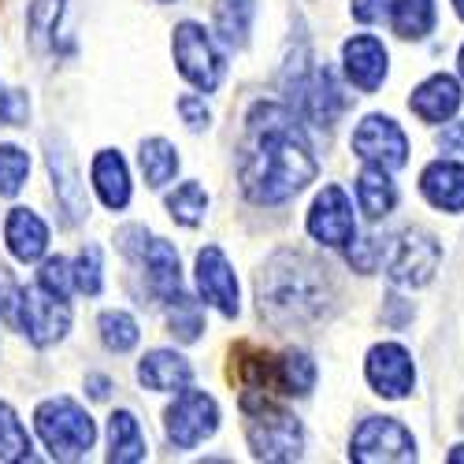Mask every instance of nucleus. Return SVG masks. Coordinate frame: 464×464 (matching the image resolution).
<instances>
[{
	"mask_svg": "<svg viewBox=\"0 0 464 464\" xmlns=\"http://www.w3.org/2000/svg\"><path fill=\"white\" fill-rule=\"evenodd\" d=\"M5 242H8L15 260L34 264V260H42L45 249H49V227H45L42 216L30 212V208H12L8 223H5Z\"/></svg>",
	"mask_w": 464,
	"mask_h": 464,
	"instance_id": "6ab92c4d",
	"label": "nucleus"
},
{
	"mask_svg": "<svg viewBox=\"0 0 464 464\" xmlns=\"http://www.w3.org/2000/svg\"><path fill=\"white\" fill-rule=\"evenodd\" d=\"M145 435H141V423L134 420V412L120 409L111 412L108 420V460L111 464H138L145 460Z\"/></svg>",
	"mask_w": 464,
	"mask_h": 464,
	"instance_id": "b1692460",
	"label": "nucleus"
},
{
	"mask_svg": "<svg viewBox=\"0 0 464 464\" xmlns=\"http://www.w3.org/2000/svg\"><path fill=\"white\" fill-rule=\"evenodd\" d=\"M453 8H457V15L464 19V0H453Z\"/></svg>",
	"mask_w": 464,
	"mask_h": 464,
	"instance_id": "a18cd8bd",
	"label": "nucleus"
},
{
	"mask_svg": "<svg viewBox=\"0 0 464 464\" xmlns=\"http://www.w3.org/2000/svg\"><path fill=\"white\" fill-rule=\"evenodd\" d=\"M246 439L256 460H297L304 450L301 420L286 412L267 391H242Z\"/></svg>",
	"mask_w": 464,
	"mask_h": 464,
	"instance_id": "7ed1b4c3",
	"label": "nucleus"
},
{
	"mask_svg": "<svg viewBox=\"0 0 464 464\" xmlns=\"http://www.w3.org/2000/svg\"><path fill=\"white\" fill-rule=\"evenodd\" d=\"M63 15V0H34L30 5V42L34 49H56V26Z\"/></svg>",
	"mask_w": 464,
	"mask_h": 464,
	"instance_id": "7c9ffc66",
	"label": "nucleus"
},
{
	"mask_svg": "<svg viewBox=\"0 0 464 464\" xmlns=\"http://www.w3.org/2000/svg\"><path fill=\"white\" fill-rule=\"evenodd\" d=\"M357 205L368 219H386L398 205V189L391 182V171L364 164V171L357 175Z\"/></svg>",
	"mask_w": 464,
	"mask_h": 464,
	"instance_id": "5701e85b",
	"label": "nucleus"
},
{
	"mask_svg": "<svg viewBox=\"0 0 464 464\" xmlns=\"http://www.w3.org/2000/svg\"><path fill=\"white\" fill-rule=\"evenodd\" d=\"M171 49H175V63H179V74L186 82H193L198 90L212 93L219 82H223V56L216 53L212 37L205 26L198 23H179L175 26V37H171Z\"/></svg>",
	"mask_w": 464,
	"mask_h": 464,
	"instance_id": "0eeeda50",
	"label": "nucleus"
},
{
	"mask_svg": "<svg viewBox=\"0 0 464 464\" xmlns=\"http://www.w3.org/2000/svg\"><path fill=\"white\" fill-rule=\"evenodd\" d=\"M320 175L304 130L290 104L260 101L246 115L238 145V182L253 205H283Z\"/></svg>",
	"mask_w": 464,
	"mask_h": 464,
	"instance_id": "f257e3e1",
	"label": "nucleus"
},
{
	"mask_svg": "<svg viewBox=\"0 0 464 464\" xmlns=\"http://www.w3.org/2000/svg\"><path fill=\"white\" fill-rule=\"evenodd\" d=\"M364 375L379 398H405V394H412V382H416L412 353L398 342H379L368 350Z\"/></svg>",
	"mask_w": 464,
	"mask_h": 464,
	"instance_id": "ddd939ff",
	"label": "nucleus"
},
{
	"mask_svg": "<svg viewBox=\"0 0 464 464\" xmlns=\"http://www.w3.org/2000/svg\"><path fill=\"white\" fill-rule=\"evenodd\" d=\"M74 290H82L86 297H97L104 286V264H101V249L97 246H82L74 256Z\"/></svg>",
	"mask_w": 464,
	"mask_h": 464,
	"instance_id": "f704fd0d",
	"label": "nucleus"
},
{
	"mask_svg": "<svg viewBox=\"0 0 464 464\" xmlns=\"http://www.w3.org/2000/svg\"><path fill=\"white\" fill-rule=\"evenodd\" d=\"M464 93H460V82L450 79V74H431L428 82H420L409 97V108L416 120L423 123H446L450 115L460 108Z\"/></svg>",
	"mask_w": 464,
	"mask_h": 464,
	"instance_id": "f3484780",
	"label": "nucleus"
},
{
	"mask_svg": "<svg viewBox=\"0 0 464 464\" xmlns=\"http://www.w3.org/2000/svg\"><path fill=\"white\" fill-rule=\"evenodd\" d=\"M283 90L290 97V108L301 111L304 120L316 123V127H334L338 115L350 108V97L342 93L334 71L327 63H316L308 53H297L286 63Z\"/></svg>",
	"mask_w": 464,
	"mask_h": 464,
	"instance_id": "20e7f679",
	"label": "nucleus"
},
{
	"mask_svg": "<svg viewBox=\"0 0 464 464\" xmlns=\"http://www.w3.org/2000/svg\"><path fill=\"white\" fill-rule=\"evenodd\" d=\"M30 175V157L15 145H0V198H15Z\"/></svg>",
	"mask_w": 464,
	"mask_h": 464,
	"instance_id": "72a5a7b5",
	"label": "nucleus"
},
{
	"mask_svg": "<svg viewBox=\"0 0 464 464\" xmlns=\"http://www.w3.org/2000/svg\"><path fill=\"white\" fill-rule=\"evenodd\" d=\"M256 304L260 316L279 331H294L320 320L331 304L327 267L294 249L276 253L256 276Z\"/></svg>",
	"mask_w": 464,
	"mask_h": 464,
	"instance_id": "f03ea898",
	"label": "nucleus"
},
{
	"mask_svg": "<svg viewBox=\"0 0 464 464\" xmlns=\"http://www.w3.org/2000/svg\"><path fill=\"white\" fill-rule=\"evenodd\" d=\"M168 212L175 223L182 227H198L205 223V212H208V193L201 182H182L175 193H168Z\"/></svg>",
	"mask_w": 464,
	"mask_h": 464,
	"instance_id": "c756f323",
	"label": "nucleus"
},
{
	"mask_svg": "<svg viewBox=\"0 0 464 464\" xmlns=\"http://www.w3.org/2000/svg\"><path fill=\"white\" fill-rule=\"evenodd\" d=\"M439 149H442V152H457V157H464V120H460V123L442 127V134H439Z\"/></svg>",
	"mask_w": 464,
	"mask_h": 464,
	"instance_id": "a19ab883",
	"label": "nucleus"
},
{
	"mask_svg": "<svg viewBox=\"0 0 464 464\" xmlns=\"http://www.w3.org/2000/svg\"><path fill=\"white\" fill-rule=\"evenodd\" d=\"M164 5H168V0H164Z\"/></svg>",
	"mask_w": 464,
	"mask_h": 464,
	"instance_id": "49530a36",
	"label": "nucleus"
},
{
	"mask_svg": "<svg viewBox=\"0 0 464 464\" xmlns=\"http://www.w3.org/2000/svg\"><path fill=\"white\" fill-rule=\"evenodd\" d=\"M93 186H97V198L104 201V208L111 212H120L130 205V171H127V160L120 157V152H97V160H93Z\"/></svg>",
	"mask_w": 464,
	"mask_h": 464,
	"instance_id": "4be33fe9",
	"label": "nucleus"
},
{
	"mask_svg": "<svg viewBox=\"0 0 464 464\" xmlns=\"http://www.w3.org/2000/svg\"><path fill=\"white\" fill-rule=\"evenodd\" d=\"M138 379L145 391H157V394H175V391H186L189 379H193V368L186 357H179L175 350H152L145 353V361L138 364Z\"/></svg>",
	"mask_w": 464,
	"mask_h": 464,
	"instance_id": "412c9836",
	"label": "nucleus"
},
{
	"mask_svg": "<svg viewBox=\"0 0 464 464\" xmlns=\"http://www.w3.org/2000/svg\"><path fill=\"white\" fill-rule=\"evenodd\" d=\"M86 386H90V398H97V401H104V398H108V391H111V382H108L104 375H90V379H86Z\"/></svg>",
	"mask_w": 464,
	"mask_h": 464,
	"instance_id": "79ce46f5",
	"label": "nucleus"
},
{
	"mask_svg": "<svg viewBox=\"0 0 464 464\" xmlns=\"http://www.w3.org/2000/svg\"><path fill=\"white\" fill-rule=\"evenodd\" d=\"M134 264H141L149 290L157 294L160 301H168L171 294H179V290H182L179 253H175V246H171V242H164V238H149V242H145V249H141V256H138Z\"/></svg>",
	"mask_w": 464,
	"mask_h": 464,
	"instance_id": "a211bd4d",
	"label": "nucleus"
},
{
	"mask_svg": "<svg viewBox=\"0 0 464 464\" xmlns=\"http://www.w3.org/2000/svg\"><path fill=\"white\" fill-rule=\"evenodd\" d=\"M164 428L175 450H193L201 446L205 439L216 435L219 428V405L212 394L205 391H179V398L171 401V409L164 412Z\"/></svg>",
	"mask_w": 464,
	"mask_h": 464,
	"instance_id": "6e6552de",
	"label": "nucleus"
},
{
	"mask_svg": "<svg viewBox=\"0 0 464 464\" xmlns=\"http://www.w3.org/2000/svg\"><path fill=\"white\" fill-rule=\"evenodd\" d=\"M0 460H30V435L5 401H0Z\"/></svg>",
	"mask_w": 464,
	"mask_h": 464,
	"instance_id": "473e14b6",
	"label": "nucleus"
},
{
	"mask_svg": "<svg viewBox=\"0 0 464 464\" xmlns=\"http://www.w3.org/2000/svg\"><path fill=\"white\" fill-rule=\"evenodd\" d=\"M138 164H141L145 186L160 189V186H168V182L175 179V171H179V152H175V145L164 141V138H149V141H141Z\"/></svg>",
	"mask_w": 464,
	"mask_h": 464,
	"instance_id": "bb28decb",
	"label": "nucleus"
},
{
	"mask_svg": "<svg viewBox=\"0 0 464 464\" xmlns=\"http://www.w3.org/2000/svg\"><path fill=\"white\" fill-rule=\"evenodd\" d=\"M350 12L357 23H379V19L391 15V0H353Z\"/></svg>",
	"mask_w": 464,
	"mask_h": 464,
	"instance_id": "ea45409f",
	"label": "nucleus"
},
{
	"mask_svg": "<svg viewBox=\"0 0 464 464\" xmlns=\"http://www.w3.org/2000/svg\"><path fill=\"white\" fill-rule=\"evenodd\" d=\"M216 34L227 49H246L253 34L256 0H216Z\"/></svg>",
	"mask_w": 464,
	"mask_h": 464,
	"instance_id": "393cba45",
	"label": "nucleus"
},
{
	"mask_svg": "<svg viewBox=\"0 0 464 464\" xmlns=\"http://www.w3.org/2000/svg\"><path fill=\"white\" fill-rule=\"evenodd\" d=\"M457 71H460V79H464V45H460V56H457Z\"/></svg>",
	"mask_w": 464,
	"mask_h": 464,
	"instance_id": "c03bdc74",
	"label": "nucleus"
},
{
	"mask_svg": "<svg viewBox=\"0 0 464 464\" xmlns=\"http://www.w3.org/2000/svg\"><path fill=\"white\" fill-rule=\"evenodd\" d=\"M34 428H37V435H42L53 460H79L97 442L93 416L71 398H49V401L37 405Z\"/></svg>",
	"mask_w": 464,
	"mask_h": 464,
	"instance_id": "39448f33",
	"label": "nucleus"
},
{
	"mask_svg": "<svg viewBox=\"0 0 464 464\" xmlns=\"http://www.w3.org/2000/svg\"><path fill=\"white\" fill-rule=\"evenodd\" d=\"M342 63H345V79H350L361 93H375L386 79V49L379 37L357 34L342 45Z\"/></svg>",
	"mask_w": 464,
	"mask_h": 464,
	"instance_id": "dca6fc26",
	"label": "nucleus"
},
{
	"mask_svg": "<svg viewBox=\"0 0 464 464\" xmlns=\"http://www.w3.org/2000/svg\"><path fill=\"white\" fill-rule=\"evenodd\" d=\"M179 115H182V123H186L189 130H205L208 120H212V111H208L205 97H198V93L179 97Z\"/></svg>",
	"mask_w": 464,
	"mask_h": 464,
	"instance_id": "58836bf2",
	"label": "nucleus"
},
{
	"mask_svg": "<svg viewBox=\"0 0 464 464\" xmlns=\"http://www.w3.org/2000/svg\"><path fill=\"white\" fill-rule=\"evenodd\" d=\"M350 457L361 464H391V460H416V439L405 423L391 416H368L353 431Z\"/></svg>",
	"mask_w": 464,
	"mask_h": 464,
	"instance_id": "1a4fd4ad",
	"label": "nucleus"
},
{
	"mask_svg": "<svg viewBox=\"0 0 464 464\" xmlns=\"http://www.w3.org/2000/svg\"><path fill=\"white\" fill-rule=\"evenodd\" d=\"M26 111H30L26 93L0 86V127H19V123H26Z\"/></svg>",
	"mask_w": 464,
	"mask_h": 464,
	"instance_id": "4c0bfd02",
	"label": "nucleus"
},
{
	"mask_svg": "<svg viewBox=\"0 0 464 464\" xmlns=\"http://www.w3.org/2000/svg\"><path fill=\"white\" fill-rule=\"evenodd\" d=\"M168 331L179 338V342H198L201 331H205V313H201V304L193 301L189 294H171L168 301Z\"/></svg>",
	"mask_w": 464,
	"mask_h": 464,
	"instance_id": "cd10ccee",
	"label": "nucleus"
},
{
	"mask_svg": "<svg viewBox=\"0 0 464 464\" xmlns=\"http://www.w3.org/2000/svg\"><path fill=\"white\" fill-rule=\"evenodd\" d=\"M101 338H104V345L111 353H130L138 345V338H141V331H138L130 313L108 308V313H101Z\"/></svg>",
	"mask_w": 464,
	"mask_h": 464,
	"instance_id": "2f4dec72",
	"label": "nucleus"
},
{
	"mask_svg": "<svg viewBox=\"0 0 464 464\" xmlns=\"http://www.w3.org/2000/svg\"><path fill=\"white\" fill-rule=\"evenodd\" d=\"M37 286H45L49 294L56 297H71V286H74V267L63 260V256H49L42 264V272H37Z\"/></svg>",
	"mask_w": 464,
	"mask_h": 464,
	"instance_id": "c9c22d12",
	"label": "nucleus"
},
{
	"mask_svg": "<svg viewBox=\"0 0 464 464\" xmlns=\"http://www.w3.org/2000/svg\"><path fill=\"white\" fill-rule=\"evenodd\" d=\"M386 276L394 286L420 290L428 286L442 264V246L428 230H401L398 238H386Z\"/></svg>",
	"mask_w": 464,
	"mask_h": 464,
	"instance_id": "423d86ee",
	"label": "nucleus"
},
{
	"mask_svg": "<svg viewBox=\"0 0 464 464\" xmlns=\"http://www.w3.org/2000/svg\"><path fill=\"white\" fill-rule=\"evenodd\" d=\"M308 235H313L320 246H331V249H342L357 238V219H353V205L345 198L342 186H324V193L313 201L308 208Z\"/></svg>",
	"mask_w": 464,
	"mask_h": 464,
	"instance_id": "9b49d317",
	"label": "nucleus"
},
{
	"mask_svg": "<svg viewBox=\"0 0 464 464\" xmlns=\"http://www.w3.org/2000/svg\"><path fill=\"white\" fill-rule=\"evenodd\" d=\"M316 386V364L313 357H304L297 350L279 357V394L286 398H304Z\"/></svg>",
	"mask_w": 464,
	"mask_h": 464,
	"instance_id": "c85d7f7f",
	"label": "nucleus"
},
{
	"mask_svg": "<svg viewBox=\"0 0 464 464\" xmlns=\"http://www.w3.org/2000/svg\"><path fill=\"white\" fill-rule=\"evenodd\" d=\"M198 294L205 304L219 308L227 320L238 316V279L219 246H205L198 253Z\"/></svg>",
	"mask_w": 464,
	"mask_h": 464,
	"instance_id": "4468645a",
	"label": "nucleus"
},
{
	"mask_svg": "<svg viewBox=\"0 0 464 464\" xmlns=\"http://www.w3.org/2000/svg\"><path fill=\"white\" fill-rule=\"evenodd\" d=\"M45 157H49V175H53V189H56V205L63 208L67 223H79L90 216V201H86V186L74 171V160H71V149L63 138H45Z\"/></svg>",
	"mask_w": 464,
	"mask_h": 464,
	"instance_id": "2eb2a0df",
	"label": "nucleus"
},
{
	"mask_svg": "<svg viewBox=\"0 0 464 464\" xmlns=\"http://www.w3.org/2000/svg\"><path fill=\"white\" fill-rule=\"evenodd\" d=\"M420 193L442 212H464V164L435 160L420 175Z\"/></svg>",
	"mask_w": 464,
	"mask_h": 464,
	"instance_id": "aec40b11",
	"label": "nucleus"
},
{
	"mask_svg": "<svg viewBox=\"0 0 464 464\" xmlns=\"http://www.w3.org/2000/svg\"><path fill=\"white\" fill-rule=\"evenodd\" d=\"M19 331L34 345H56L71 331V308H67V301L56 297V294H49L45 286H30L23 294Z\"/></svg>",
	"mask_w": 464,
	"mask_h": 464,
	"instance_id": "f8f14e48",
	"label": "nucleus"
},
{
	"mask_svg": "<svg viewBox=\"0 0 464 464\" xmlns=\"http://www.w3.org/2000/svg\"><path fill=\"white\" fill-rule=\"evenodd\" d=\"M450 464H464V446H457V450H450Z\"/></svg>",
	"mask_w": 464,
	"mask_h": 464,
	"instance_id": "37998d69",
	"label": "nucleus"
},
{
	"mask_svg": "<svg viewBox=\"0 0 464 464\" xmlns=\"http://www.w3.org/2000/svg\"><path fill=\"white\" fill-rule=\"evenodd\" d=\"M435 0H394L391 5V26L405 42H423L435 30Z\"/></svg>",
	"mask_w": 464,
	"mask_h": 464,
	"instance_id": "a878e982",
	"label": "nucleus"
},
{
	"mask_svg": "<svg viewBox=\"0 0 464 464\" xmlns=\"http://www.w3.org/2000/svg\"><path fill=\"white\" fill-rule=\"evenodd\" d=\"M23 286L19 279L8 272L5 264H0V320H5L8 327H19V316H23Z\"/></svg>",
	"mask_w": 464,
	"mask_h": 464,
	"instance_id": "e433bc0d",
	"label": "nucleus"
},
{
	"mask_svg": "<svg viewBox=\"0 0 464 464\" xmlns=\"http://www.w3.org/2000/svg\"><path fill=\"white\" fill-rule=\"evenodd\" d=\"M353 152L364 164L398 171L409 160V138L391 115H368V120L353 130Z\"/></svg>",
	"mask_w": 464,
	"mask_h": 464,
	"instance_id": "9d476101",
	"label": "nucleus"
}]
</instances>
